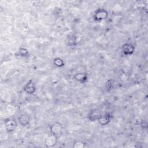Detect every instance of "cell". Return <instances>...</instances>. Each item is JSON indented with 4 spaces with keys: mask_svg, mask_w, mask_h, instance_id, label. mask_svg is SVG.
<instances>
[{
    "mask_svg": "<svg viewBox=\"0 0 148 148\" xmlns=\"http://www.w3.org/2000/svg\"><path fill=\"white\" fill-rule=\"evenodd\" d=\"M50 132L56 137L58 138L62 134L63 127L59 122H56L50 126Z\"/></svg>",
    "mask_w": 148,
    "mask_h": 148,
    "instance_id": "cell-1",
    "label": "cell"
},
{
    "mask_svg": "<svg viewBox=\"0 0 148 148\" xmlns=\"http://www.w3.org/2000/svg\"><path fill=\"white\" fill-rule=\"evenodd\" d=\"M108 13L104 9H97L94 14V18L95 21H99L103 20L108 17Z\"/></svg>",
    "mask_w": 148,
    "mask_h": 148,
    "instance_id": "cell-2",
    "label": "cell"
},
{
    "mask_svg": "<svg viewBox=\"0 0 148 148\" xmlns=\"http://www.w3.org/2000/svg\"><path fill=\"white\" fill-rule=\"evenodd\" d=\"M4 123H5V130L9 133H10L14 131L17 127V123L13 119H9L5 120Z\"/></svg>",
    "mask_w": 148,
    "mask_h": 148,
    "instance_id": "cell-3",
    "label": "cell"
},
{
    "mask_svg": "<svg viewBox=\"0 0 148 148\" xmlns=\"http://www.w3.org/2000/svg\"><path fill=\"white\" fill-rule=\"evenodd\" d=\"M123 52L125 55L129 56L134 53L135 50L134 46L131 43H125L122 46Z\"/></svg>",
    "mask_w": 148,
    "mask_h": 148,
    "instance_id": "cell-4",
    "label": "cell"
},
{
    "mask_svg": "<svg viewBox=\"0 0 148 148\" xmlns=\"http://www.w3.org/2000/svg\"><path fill=\"white\" fill-rule=\"evenodd\" d=\"M24 90L27 94H32L36 91V87L35 83L32 80H29L24 86Z\"/></svg>",
    "mask_w": 148,
    "mask_h": 148,
    "instance_id": "cell-5",
    "label": "cell"
},
{
    "mask_svg": "<svg viewBox=\"0 0 148 148\" xmlns=\"http://www.w3.org/2000/svg\"><path fill=\"white\" fill-rule=\"evenodd\" d=\"M18 120L19 123L22 126H26L30 121V117L29 114L27 113H23L19 116L18 117Z\"/></svg>",
    "mask_w": 148,
    "mask_h": 148,
    "instance_id": "cell-6",
    "label": "cell"
},
{
    "mask_svg": "<svg viewBox=\"0 0 148 148\" xmlns=\"http://www.w3.org/2000/svg\"><path fill=\"white\" fill-rule=\"evenodd\" d=\"M110 117L111 116L108 114H105L102 115L101 114L97 120L101 125H106L110 122Z\"/></svg>",
    "mask_w": 148,
    "mask_h": 148,
    "instance_id": "cell-7",
    "label": "cell"
},
{
    "mask_svg": "<svg viewBox=\"0 0 148 148\" xmlns=\"http://www.w3.org/2000/svg\"><path fill=\"white\" fill-rule=\"evenodd\" d=\"M74 79L81 83H84L87 80V75L84 73H76L74 76Z\"/></svg>",
    "mask_w": 148,
    "mask_h": 148,
    "instance_id": "cell-8",
    "label": "cell"
},
{
    "mask_svg": "<svg viewBox=\"0 0 148 148\" xmlns=\"http://www.w3.org/2000/svg\"><path fill=\"white\" fill-rule=\"evenodd\" d=\"M100 115H101V113L98 110H97V109L92 110L88 114V119L91 121H95V120H98V119L100 116Z\"/></svg>",
    "mask_w": 148,
    "mask_h": 148,
    "instance_id": "cell-9",
    "label": "cell"
},
{
    "mask_svg": "<svg viewBox=\"0 0 148 148\" xmlns=\"http://www.w3.org/2000/svg\"><path fill=\"white\" fill-rule=\"evenodd\" d=\"M57 139L58 138L57 137H56L54 135H53L52 134V136H51V140H50V138H49L46 140V142L45 143L46 146L47 147H50L54 146L55 145H56Z\"/></svg>",
    "mask_w": 148,
    "mask_h": 148,
    "instance_id": "cell-10",
    "label": "cell"
},
{
    "mask_svg": "<svg viewBox=\"0 0 148 148\" xmlns=\"http://www.w3.org/2000/svg\"><path fill=\"white\" fill-rule=\"evenodd\" d=\"M66 43L69 46L75 45L76 42V37L73 34H70L66 38Z\"/></svg>",
    "mask_w": 148,
    "mask_h": 148,
    "instance_id": "cell-11",
    "label": "cell"
},
{
    "mask_svg": "<svg viewBox=\"0 0 148 148\" xmlns=\"http://www.w3.org/2000/svg\"><path fill=\"white\" fill-rule=\"evenodd\" d=\"M54 64L58 67H61L64 66V62L63 60L60 58H56L54 60Z\"/></svg>",
    "mask_w": 148,
    "mask_h": 148,
    "instance_id": "cell-12",
    "label": "cell"
},
{
    "mask_svg": "<svg viewBox=\"0 0 148 148\" xmlns=\"http://www.w3.org/2000/svg\"><path fill=\"white\" fill-rule=\"evenodd\" d=\"M28 52L27 50L24 48H20L17 51L18 55L21 57L26 56L28 54Z\"/></svg>",
    "mask_w": 148,
    "mask_h": 148,
    "instance_id": "cell-13",
    "label": "cell"
},
{
    "mask_svg": "<svg viewBox=\"0 0 148 148\" xmlns=\"http://www.w3.org/2000/svg\"><path fill=\"white\" fill-rule=\"evenodd\" d=\"M84 143H81L80 142H77L76 143H75V145H73V147H84Z\"/></svg>",
    "mask_w": 148,
    "mask_h": 148,
    "instance_id": "cell-14",
    "label": "cell"
}]
</instances>
